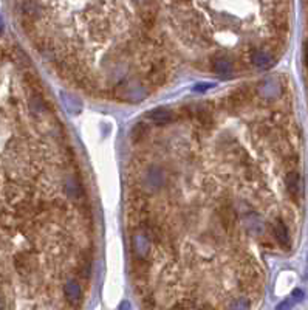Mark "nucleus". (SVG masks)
<instances>
[{
    "mask_svg": "<svg viewBox=\"0 0 308 310\" xmlns=\"http://www.w3.org/2000/svg\"><path fill=\"white\" fill-rule=\"evenodd\" d=\"M178 310H203V309H198V307H194V306H183L181 309Z\"/></svg>",
    "mask_w": 308,
    "mask_h": 310,
    "instance_id": "2eb2a0df",
    "label": "nucleus"
},
{
    "mask_svg": "<svg viewBox=\"0 0 308 310\" xmlns=\"http://www.w3.org/2000/svg\"><path fill=\"white\" fill-rule=\"evenodd\" d=\"M286 190L293 197L299 195V190H301V180H299V174L297 172H290L286 175Z\"/></svg>",
    "mask_w": 308,
    "mask_h": 310,
    "instance_id": "9b49d317",
    "label": "nucleus"
},
{
    "mask_svg": "<svg viewBox=\"0 0 308 310\" xmlns=\"http://www.w3.org/2000/svg\"><path fill=\"white\" fill-rule=\"evenodd\" d=\"M30 107L33 109V112H34V114H37V115L45 114V110H46L45 101H44L41 96H37V95H33V96H31V99H30Z\"/></svg>",
    "mask_w": 308,
    "mask_h": 310,
    "instance_id": "f8f14e48",
    "label": "nucleus"
},
{
    "mask_svg": "<svg viewBox=\"0 0 308 310\" xmlns=\"http://www.w3.org/2000/svg\"><path fill=\"white\" fill-rule=\"evenodd\" d=\"M151 248V239H149V234L146 233H136L132 238V250L135 253L136 259H144L146 255Z\"/></svg>",
    "mask_w": 308,
    "mask_h": 310,
    "instance_id": "f03ea898",
    "label": "nucleus"
},
{
    "mask_svg": "<svg viewBox=\"0 0 308 310\" xmlns=\"http://www.w3.org/2000/svg\"><path fill=\"white\" fill-rule=\"evenodd\" d=\"M164 178H166L164 172H161L160 169H151V171H147V174H146L144 183L149 188H156V186H161Z\"/></svg>",
    "mask_w": 308,
    "mask_h": 310,
    "instance_id": "0eeeda50",
    "label": "nucleus"
},
{
    "mask_svg": "<svg viewBox=\"0 0 308 310\" xmlns=\"http://www.w3.org/2000/svg\"><path fill=\"white\" fill-rule=\"evenodd\" d=\"M219 217H220V225L226 231L231 228L232 222L236 220V211L231 208V206H225V208H221L219 213Z\"/></svg>",
    "mask_w": 308,
    "mask_h": 310,
    "instance_id": "1a4fd4ad",
    "label": "nucleus"
},
{
    "mask_svg": "<svg viewBox=\"0 0 308 310\" xmlns=\"http://www.w3.org/2000/svg\"><path fill=\"white\" fill-rule=\"evenodd\" d=\"M251 61H253L256 67L265 69L273 62V58H271V54L265 50H256V51H253V54H251Z\"/></svg>",
    "mask_w": 308,
    "mask_h": 310,
    "instance_id": "423d86ee",
    "label": "nucleus"
},
{
    "mask_svg": "<svg viewBox=\"0 0 308 310\" xmlns=\"http://www.w3.org/2000/svg\"><path fill=\"white\" fill-rule=\"evenodd\" d=\"M305 61H307V64H308V41H307V44H305Z\"/></svg>",
    "mask_w": 308,
    "mask_h": 310,
    "instance_id": "dca6fc26",
    "label": "nucleus"
},
{
    "mask_svg": "<svg viewBox=\"0 0 308 310\" xmlns=\"http://www.w3.org/2000/svg\"><path fill=\"white\" fill-rule=\"evenodd\" d=\"M119 310H132V309H130V304L127 301H124V303H121Z\"/></svg>",
    "mask_w": 308,
    "mask_h": 310,
    "instance_id": "4468645a",
    "label": "nucleus"
},
{
    "mask_svg": "<svg viewBox=\"0 0 308 310\" xmlns=\"http://www.w3.org/2000/svg\"><path fill=\"white\" fill-rule=\"evenodd\" d=\"M149 118H151L152 123L166 124V123H169V121L172 119V114L169 110H166V109H155V110L151 112V114H149Z\"/></svg>",
    "mask_w": 308,
    "mask_h": 310,
    "instance_id": "9d476101",
    "label": "nucleus"
},
{
    "mask_svg": "<svg viewBox=\"0 0 308 310\" xmlns=\"http://www.w3.org/2000/svg\"><path fill=\"white\" fill-rule=\"evenodd\" d=\"M64 295L68 299L70 304L78 306L82 299V288L76 281H68V283L64 286Z\"/></svg>",
    "mask_w": 308,
    "mask_h": 310,
    "instance_id": "7ed1b4c3",
    "label": "nucleus"
},
{
    "mask_svg": "<svg viewBox=\"0 0 308 310\" xmlns=\"http://www.w3.org/2000/svg\"><path fill=\"white\" fill-rule=\"evenodd\" d=\"M211 69L214 73H217L221 78H229L234 73V65L228 56H216L211 61Z\"/></svg>",
    "mask_w": 308,
    "mask_h": 310,
    "instance_id": "f257e3e1",
    "label": "nucleus"
},
{
    "mask_svg": "<svg viewBox=\"0 0 308 310\" xmlns=\"http://www.w3.org/2000/svg\"><path fill=\"white\" fill-rule=\"evenodd\" d=\"M274 236L279 240V243L284 247L290 245V236H288V230L285 227V223L282 220H277L274 223Z\"/></svg>",
    "mask_w": 308,
    "mask_h": 310,
    "instance_id": "6e6552de",
    "label": "nucleus"
},
{
    "mask_svg": "<svg viewBox=\"0 0 308 310\" xmlns=\"http://www.w3.org/2000/svg\"><path fill=\"white\" fill-rule=\"evenodd\" d=\"M249 307L251 306H249V301L246 298H237L229 304L228 310H249Z\"/></svg>",
    "mask_w": 308,
    "mask_h": 310,
    "instance_id": "ddd939ff",
    "label": "nucleus"
},
{
    "mask_svg": "<svg viewBox=\"0 0 308 310\" xmlns=\"http://www.w3.org/2000/svg\"><path fill=\"white\" fill-rule=\"evenodd\" d=\"M65 191L67 194L74 200H81L82 199V186L78 177L70 175L67 177V182H65Z\"/></svg>",
    "mask_w": 308,
    "mask_h": 310,
    "instance_id": "20e7f679",
    "label": "nucleus"
},
{
    "mask_svg": "<svg viewBox=\"0 0 308 310\" xmlns=\"http://www.w3.org/2000/svg\"><path fill=\"white\" fill-rule=\"evenodd\" d=\"M0 310H5V303H3V298L0 296Z\"/></svg>",
    "mask_w": 308,
    "mask_h": 310,
    "instance_id": "f3484780",
    "label": "nucleus"
},
{
    "mask_svg": "<svg viewBox=\"0 0 308 310\" xmlns=\"http://www.w3.org/2000/svg\"><path fill=\"white\" fill-rule=\"evenodd\" d=\"M118 96L127 99H141L146 96V92L141 86H123L118 92Z\"/></svg>",
    "mask_w": 308,
    "mask_h": 310,
    "instance_id": "39448f33",
    "label": "nucleus"
}]
</instances>
